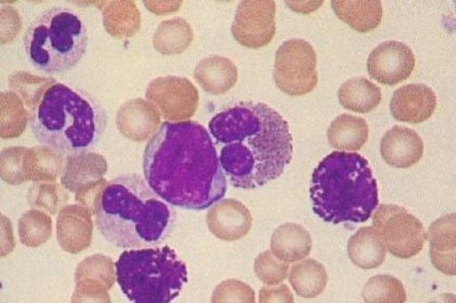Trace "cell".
<instances>
[{
  "label": "cell",
  "mask_w": 456,
  "mask_h": 303,
  "mask_svg": "<svg viewBox=\"0 0 456 303\" xmlns=\"http://www.w3.org/2000/svg\"><path fill=\"white\" fill-rule=\"evenodd\" d=\"M142 169L152 191L181 210L205 211L225 196L220 157L200 123H163L147 143Z\"/></svg>",
  "instance_id": "1"
},
{
  "label": "cell",
  "mask_w": 456,
  "mask_h": 303,
  "mask_svg": "<svg viewBox=\"0 0 456 303\" xmlns=\"http://www.w3.org/2000/svg\"><path fill=\"white\" fill-rule=\"evenodd\" d=\"M210 133L222 144L220 163L238 188L264 187L279 179L294 154L289 123L265 103L241 102L212 117Z\"/></svg>",
  "instance_id": "2"
},
{
  "label": "cell",
  "mask_w": 456,
  "mask_h": 303,
  "mask_svg": "<svg viewBox=\"0 0 456 303\" xmlns=\"http://www.w3.org/2000/svg\"><path fill=\"white\" fill-rule=\"evenodd\" d=\"M96 226L108 243L122 250L163 244L175 227L176 213L137 173L113 178L97 197Z\"/></svg>",
  "instance_id": "3"
},
{
  "label": "cell",
  "mask_w": 456,
  "mask_h": 303,
  "mask_svg": "<svg viewBox=\"0 0 456 303\" xmlns=\"http://www.w3.org/2000/svg\"><path fill=\"white\" fill-rule=\"evenodd\" d=\"M31 128L39 142L61 155L92 151L106 131L108 116L101 102L84 89L56 83L32 108Z\"/></svg>",
  "instance_id": "4"
},
{
  "label": "cell",
  "mask_w": 456,
  "mask_h": 303,
  "mask_svg": "<svg viewBox=\"0 0 456 303\" xmlns=\"http://www.w3.org/2000/svg\"><path fill=\"white\" fill-rule=\"evenodd\" d=\"M310 197L316 215L334 225L366 222L379 203L368 160L342 151L330 154L314 169Z\"/></svg>",
  "instance_id": "5"
},
{
  "label": "cell",
  "mask_w": 456,
  "mask_h": 303,
  "mask_svg": "<svg viewBox=\"0 0 456 303\" xmlns=\"http://www.w3.org/2000/svg\"><path fill=\"white\" fill-rule=\"evenodd\" d=\"M116 275L123 294L135 303L172 302L188 282L186 263L170 246L122 252Z\"/></svg>",
  "instance_id": "6"
},
{
  "label": "cell",
  "mask_w": 456,
  "mask_h": 303,
  "mask_svg": "<svg viewBox=\"0 0 456 303\" xmlns=\"http://www.w3.org/2000/svg\"><path fill=\"white\" fill-rule=\"evenodd\" d=\"M28 61L45 74H58L76 68L88 46L86 22L66 7L45 10L24 34Z\"/></svg>",
  "instance_id": "7"
},
{
  "label": "cell",
  "mask_w": 456,
  "mask_h": 303,
  "mask_svg": "<svg viewBox=\"0 0 456 303\" xmlns=\"http://www.w3.org/2000/svg\"><path fill=\"white\" fill-rule=\"evenodd\" d=\"M373 227L386 250L400 259L419 255L428 240L423 223L396 205H380L375 210Z\"/></svg>",
  "instance_id": "8"
},
{
  "label": "cell",
  "mask_w": 456,
  "mask_h": 303,
  "mask_svg": "<svg viewBox=\"0 0 456 303\" xmlns=\"http://www.w3.org/2000/svg\"><path fill=\"white\" fill-rule=\"evenodd\" d=\"M316 53L304 39H289L277 49L274 81L281 92L291 97L305 96L314 91L319 77Z\"/></svg>",
  "instance_id": "9"
},
{
  "label": "cell",
  "mask_w": 456,
  "mask_h": 303,
  "mask_svg": "<svg viewBox=\"0 0 456 303\" xmlns=\"http://www.w3.org/2000/svg\"><path fill=\"white\" fill-rule=\"evenodd\" d=\"M148 100L168 122H185L193 116L200 104V93L190 79L167 76L153 79L146 91Z\"/></svg>",
  "instance_id": "10"
},
{
  "label": "cell",
  "mask_w": 456,
  "mask_h": 303,
  "mask_svg": "<svg viewBox=\"0 0 456 303\" xmlns=\"http://www.w3.org/2000/svg\"><path fill=\"white\" fill-rule=\"evenodd\" d=\"M276 4L272 0H244L237 8L232 36L247 48L259 49L274 38Z\"/></svg>",
  "instance_id": "11"
},
{
  "label": "cell",
  "mask_w": 456,
  "mask_h": 303,
  "mask_svg": "<svg viewBox=\"0 0 456 303\" xmlns=\"http://www.w3.org/2000/svg\"><path fill=\"white\" fill-rule=\"evenodd\" d=\"M415 68V57L408 44L390 41L380 44L370 52L368 72L374 81L395 86L406 81Z\"/></svg>",
  "instance_id": "12"
},
{
  "label": "cell",
  "mask_w": 456,
  "mask_h": 303,
  "mask_svg": "<svg viewBox=\"0 0 456 303\" xmlns=\"http://www.w3.org/2000/svg\"><path fill=\"white\" fill-rule=\"evenodd\" d=\"M437 108L433 89L423 84H411L396 89L390 102V112L396 121L420 124L428 121Z\"/></svg>",
  "instance_id": "13"
},
{
  "label": "cell",
  "mask_w": 456,
  "mask_h": 303,
  "mask_svg": "<svg viewBox=\"0 0 456 303\" xmlns=\"http://www.w3.org/2000/svg\"><path fill=\"white\" fill-rule=\"evenodd\" d=\"M207 225L212 235L220 240L238 241L250 232L252 216L244 203L228 198L213 205L207 215Z\"/></svg>",
  "instance_id": "14"
},
{
  "label": "cell",
  "mask_w": 456,
  "mask_h": 303,
  "mask_svg": "<svg viewBox=\"0 0 456 303\" xmlns=\"http://www.w3.org/2000/svg\"><path fill=\"white\" fill-rule=\"evenodd\" d=\"M381 157L388 165L409 168L424 155V142L412 129L395 126L385 133L380 142Z\"/></svg>",
  "instance_id": "15"
},
{
  "label": "cell",
  "mask_w": 456,
  "mask_h": 303,
  "mask_svg": "<svg viewBox=\"0 0 456 303\" xmlns=\"http://www.w3.org/2000/svg\"><path fill=\"white\" fill-rule=\"evenodd\" d=\"M117 124L124 137L142 142L160 127V113L151 102L135 99L123 104L118 113Z\"/></svg>",
  "instance_id": "16"
},
{
  "label": "cell",
  "mask_w": 456,
  "mask_h": 303,
  "mask_svg": "<svg viewBox=\"0 0 456 303\" xmlns=\"http://www.w3.org/2000/svg\"><path fill=\"white\" fill-rule=\"evenodd\" d=\"M93 223L86 208L73 205L62 208L57 221V237L62 250L77 253L91 245Z\"/></svg>",
  "instance_id": "17"
},
{
  "label": "cell",
  "mask_w": 456,
  "mask_h": 303,
  "mask_svg": "<svg viewBox=\"0 0 456 303\" xmlns=\"http://www.w3.org/2000/svg\"><path fill=\"white\" fill-rule=\"evenodd\" d=\"M455 219V212L441 217L431 223L428 233L431 262L436 269L447 275H456Z\"/></svg>",
  "instance_id": "18"
},
{
  "label": "cell",
  "mask_w": 456,
  "mask_h": 303,
  "mask_svg": "<svg viewBox=\"0 0 456 303\" xmlns=\"http://www.w3.org/2000/svg\"><path fill=\"white\" fill-rule=\"evenodd\" d=\"M198 84L208 93L220 96L230 92L238 79V69L230 59L211 56L201 60L193 73Z\"/></svg>",
  "instance_id": "19"
},
{
  "label": "cell",
  "mask_w": 456,
  "mask_h": 303,
  "mask_svg": "<svg viewBox=\"0 0 456 303\" xmlns=\"http://www.w3.org/2000/svg\"><path fill=\"white\" fill-rule=\"evenodd\" d=\"M312 237L304 227L285 223L276 228L271 238V251L287 263L304 260L312 251Z\"/></svg>",
  "instance_id": "20"
},
{
  "label": "cell",
  "mask_w": 456,
  "mask_h": 303,
  "mask_svg": "<svg viewBox=\"0 0 456 303\" xmlns=\"http://www.w3.org/2000/svg\"><path fill=\"white\" fill-rule=\"evenodd\" d=\"M331 7L337 17L360 33L374 31L383 19V6L379 0H335Z\"/></svg>",
  "instance_id": "21"
},
{
  "label": "cell",
  "mask_w": 456,
  "mask_h": 303,
  "mask_svg": "<svg viewBox=\"0 0 456 303\" xmlns=\"http://www.w3.org/2000/svg\"><path fill=\"white\" fill-rule=\"evenodd\" d=\"M348 255L356 267L373 270L385 262L387 250L374 227H364L350 238Z\"/></svg>",
  "instance_id": "22"
},
{
  "label": "cell",
  "mask_w": 456,
  "mask_h": 303,
  "mask_svg": "<svg viewBox=\"0 0 456 303\" xmlns=\"http://www.w3.org/2000/svg\"><path fill=\"white\" fill-rule=\"evenodd\" d=\"M327 138L339 151H359L369 140V126L363 118L342 114L330 124Z\"/></svg>",
  "instance_id": "23"
},
{
  "label": "cell",
  "mask_w": 456,
  "mask_h": 303,
  "mask_svg": "<svg viewBox=\"0 0 456 303\" xmlns=\"http://www.w3.org/2000/svg\"><path fill=\"white\" fill-rule=\"evenodd\" d=\"M339 102L346 110L366 114L375 110L381 101V91L365 77H355L339 89Z\"/></svg>",
  "instance_id": "24"
},
{
  "label": "cell",
  "mask_w": 456,
  "mask_h": 303,
  "mask_svg": "<svg viewBox=\"0 0 456 303\" xmlns=\"http://www.w3.org/2000/svg\"><path fill=\"white\" fill-rule=\"evenodd\" d=\"M289 283L297 295L311 299L323 294L329 275L321 262L306 259L291 267Z\"/></svg>",
  "instance_id": "25"
},
{
  "label": "cell",
  "mask_w": 456,
  "mask_h": 303,
  "mask_svg": "<svg viewBox=\"0 0 456 303\" xmlns=\"http://www.w3.org/2000/svg\"><path fill=\"white\" fill-rule=\"evenodd\" d=\"M141 12L133 2H112L103 10L107 32L117 38L132 37L141 28Z\"/></svg>",
  "instance_id": "26"
},
{
  "label": "cell",
  "mask_w": 456,
  "mask_h": 303,
  "mask_svg": "<svg viewBox=\"0 0 456 303\" xmlns=\"http://www.w3.org/2000/svg\"><path fill=\"white\" fill-rule=\"evenodd\" d=\"M192 39L193 33L190 24L184 19L175 18L163 21L158 27L153 36V46L157 52L171 56L185 52Z\"/></svg>",
  "instance_id": "27"
},
{
  "label": "cell",
  "mask_w": 456,
  "mask_h": 303,
  "mask_svg": "<svg viewBox=\"0 0 456 303\" xmlns=\"http://www.w3.org/2000/svg\"><path fill=\"white\" fill-rule=\"evenodd\" d=\"M61 154L48 148H33L23 157L24 180H54L62 168Z\"/></svg>",
  "instance_id": "28"
},
{
  "label": "cell",
  "mask_w": 456,
  "mask_h": 303,
  "mask_svg": "<svg viewBox=\"0 0 456 303\" xmlns=\"http://www.w3.org/2000/svg\"><path fill=\"white\" fill-rule=\"evenodd\" d=\"M362 297L369 303H403L406 301V291L398 278L376 275L366 283Z\"/></svg>",
  "instance_id": "29"
},
{
  "label": "cell",
  "mask_w": 456,
  "mask_h": 303,
  "mask_svg": "<svg viewBox=\"0 0 456 303\" xmlns=\"http://www.w3.org/2000/svg\"><path fill=\"white\" fill-rule=\"evenodd\" d=\"M52 235V220L46 213L37 211L24 213L19 222L20 240L24 245L37 247L47 242Z\"/></svg>",
  "instance_id": "30"
},
{
  "label": "cell",
  "mask_w": 456,
  "mask_h": 303,
  "mask_svg": "<svg viewBox=\"0 0 456 303\" xmlns=\"http://www.w3.org/2000/svg\"><path fill=\"white\" fill-rule=\"evenodd\" d=\"M289 272V263L280 260L271 251L260 253L255 261L256 275L266 285H280L286 280Z\"/></svg>",
  "instance_id": "31"
},
{
  "label": "cell",
  "mask_w": 456,
  "mask_h": 303,
  "mask_svg": "<svg viewBox=\"0 0 456 303\" xmlns=\"http://www.w3.org/2000/svg\"><path fill=\"white\" fill-rule=\"evenodd\" d=\"M212 302H256L255 291L245 283L228 280L216 288Z\"/></svg>",
  "instance_id": "32"
},
{
  "label": "cell",
  "mask_w": 456,
  "mask_h": 303,
  "mask_svg": "<svg viewBox=\"0 0 456 303\" xmlns=\"http://www.w3.org/2000/svg\"><path fill=\"white\" fill-rule=\"evenodd\" d=\"M259 301L265 302H295L289 286L281 285L275 288L264 287L260 291Z\"/></svg>",
  "instance_id": "33"
}]
</instances>
